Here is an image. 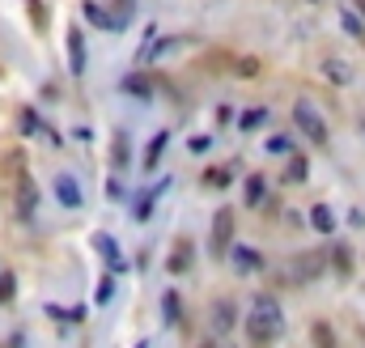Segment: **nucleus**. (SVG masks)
<instances>
[{
	"label": "nucleus",
	"mask_w": 365,
	"mask_h": 348,
	"mask_svg": "<svg viewBox=\"0 0 365 348\" xmlns=\"http://www.w3.org/2000/svg\"><path fill=\"white\" fill-rule=\"evenodd\" d=\"M285 331V310L276 297H255L251 302V315H246V335L255 344H272L276 335Z\"/></svg>",
	"instance_id": "f257e3e1"
},
{
	"label": "nucleus",
	"mask_w": 365,
	"mask_h": 348,
	"mask_svg": "<svg viewBox=\"0 0 365 348\" xmlns=\"http://www.w3.org/2000/svg\"><path fill=\"white\" fill-rule=\"evenodd\" d=\"M293 123H297L310 140H315V144L327 140V123H323V115L315 111V103H310V98H297V103H293Z\"/></svg>",
	"instance_id": "f03ea898"
},
{
	"label": "nucleus",
	"mask_w": 365,
	"mask_h": 348,
	"mask_svg": "<svg viewBox=\"0 0 365 348\" xmlns=\"http://www.w3.org/2000/svg\"><path fill=\"white\" fill-rule=\"evenodd\" d=\"M230 238H234V213L221 209L217 221H213V255H225L230 251Z\"/></svg>",
	"instance_id": "7ed1b4c3"
},
{
	"label": "nucleus",
	"mask_w": 365,
	"mask_h": 348,
	"mask_svg": "<svg viewBox=\"0 0 365 348\" xmlns=\"http://www.w3.org/2000/svg\"><path fill=\"white\" fill-rule=\"evenodd\" d=\"M230 259H234L238 272H259L264 268V255H259L255 246H230Z\"/></svg>",
	"instance_id": "20e7f679"
},
{
	"label": "nucleus",
	"mask_w": 365,
	"mask_h": 348,
	"mask_svg": "<svg viewBox=\"0 0 365 348\" xmlns=\"http://www.w3.org/2000/svg\"><path fill=\"white\" fill-rule=\"evenodd\" d=\"M56 200H60L64 209H81V187H77L73 174H60V179H56Z\"/></svg>",
	"instance_id": "39448f33"
},
{
	"label": "nucleus",
	"mask_w": 365,
	"mask_h": 348,
	"mask_svg": "<svg viewBox=\"0 0 365 348\" xmlns=\"http://www.w3.org/2000/svg\"><path fill=\"white\" fill-rule=\"evenodd\" d=\"M94 246L102 255H107V264H111V276H119V272H128V264H124V255H119V246L107 238V234H94Z\"/></svg>",
	"instance_id": "423d86ee"
},
{
	"label": "nucleus",
	"mask_w": 365,
	"mask_h": 348,
	"mask_svg": "<svg viewBox=\"0 0 365 348\" xmlns=\"http://www.w3.org/2000/svg\"><path fill=\"white\" fill-rule=\"evenodd\" d=\"M68 68H73L77 77L85 73V38H81V26L68 30Z\"/></svg>",
	"instance_id": "0eeeda50"
},
{
	"label": "nucleus",
	"mask_w": 365,
	"mask_h": 348,
	"mask_svg": "<svg viewBox=\"0 0 365 348\" xmlns=\"http://www.w3.org/2000/svg\"><path fill=\"white\" fill-rule=\"evenodd\" d=\"M128 158H132V140H128V132L119 128V132H115V144H111V162H115V170H128Z\"/></svg>",
	"instance_id": "6e6552de"
},
{
	"label": "nucleus",
	"mask_w": 365,
	"mask_h": 348,
	"mask_svg": "<svg viewBox=\"0 0 365 348\" xmlns=\"http://www.w3.org/2000/svg\"><path fill=\"white\" fill-rule=\"evenodd\" d=\"M166 187H170V179H162V183L153 187V191H144V195H140V204H136V221H149V213L158 209V195H162Z\"/></svg>",
	"instance_id": "1a4fd4ad"
},
{
	"label": "nucleus",
	"mask_w": 365,
	"mask_h": 348,
	"mask_svg": "<svg viewBox=\"0 0 365 348\" xmlns=\"http://www.w3.org/2000/svg\"><path fill=\"white\" fill-rule=\"evenodd\" d=\"M81 13H85V17H89V22H94L98 30H111V34H115V17H111L107 9H102V5H94V0H85V5H81Z\"/></svg>",
	"instance_id": "9d476101"
},
{
	"label": "nucleus",
	"mask_w": 365,
	"mask_h": 348,
	"mask_svg": "<svg viewBox=\"0 0 365 348\" xmlns=\"http://www.w3.org/2000/svg\"><path fill=\"white\" fill-rule=\"evenodd\" d=\"M230 327H234V302H217V310H213V335H230Z\"/></svg>",
	"instance_id": "9b49d317"
},
{
	"label": "nucleus",
	"mask_w": 365,
	"mask_h": 348,
	"mask_svg": "<svg viewBox=\"0 0 365 348\" xmlns=\"http://www.w3.org/2000/svg\"><path fill=\"white\" fill-rule=\"evenodd\" d=\"M310 225H315L319 234H332V229H336V217H332V209H327V204H315V209H310Z\"/></svg>",
	"instance_id": "f8f14e48"
},
{
	"label": "nucleus",
	"mask_w": 365,
	"mask_h": 348,
	"mask_svg": "<svg viewBox=\"0 0 365 348\" xmlns=\"http://www.w3.org/2000/svg\"><path fill=\"white\" fill-rule=\"evenodd\" d=\"M17 195H22V200H17V204H22V217H30V213H34V204H38V187H34L26 174H22V191H17Z\"/></svg>",
	"instance_id": "ddd939ff"
},
{
	"label": "nucleus",
	"mask_w": 365,
	"mask_h": 348,
	"mask_svg": "<svg viewBox=\"0 0 365 348\" xmlns=\"http://www.w3.org/2000/svg\"><path fill=\"white\" fill-rule=\"evenodd\" d=\"M166 140H170V132H158V136H153V144L144 149V170H153V166H158V158H162Z\"/></svg>",
	"instance_id": "4468645a"
},
{
	"label": "nucleus",
	"mask_w": 365,
	"mask_h": 348,
	"mask_svg": "<svg viewBox=\"0 0 365 348\" xmlns=\"http://www.w3.org/2000/svg\"><path fill=\"white\" fill-rule=\"evenodd\" d=\"M124 93H136V98H153V81H144V77H124Z\"/></svg>",
	"instance_id": "2eb2a0df"
},
{
	"label": "nucleus",
	"mask_w": 365,
	"mask_h": 348,
	"mask_svg": "<svg viewBox=\"0 0 365 348\" xmlns=\"http://www.w3.org/2000/svg\"><path fill=\"white\" fill-rule=\"evenodd\" d=\"M187 268H191V246L179 242V246H174V255H170V272H187Z\"/></svg>",
	"instance_id": "dca6fc26"
},
{
	"label": "nucleus",
	"mask_w": 365,
	"mask_h": 348,
	"mask_svg": "<svg viewBox=\"0 0 365 348\" xmlns=\"http://www.w3.org/2000/svg\"><path fill=\"white\" fill-rule=\"evenodd\" d=\"M323 73H327V77H332L336 85H348V81H352V73H348V68H344L340 60H327V64H323Z\"/></svg>",
	"instance_id": "f3484780"
},
{
	"label": "nucleus",
	"mask_w": 365,
	"mask_h": 348,
	"mask_svg": "<svg viewBox=\"0 0 365 348\" xmlns=\"http://www.w3.org/2000/svg\"><path fill=\"white\" fill-rule=\"evenodd\" d=\"M264 119H268V111H264V107H255V111H246L238 123H242V132H255V128H264Z\"/></svg>",
	"instance_id": "a211bd4d"
},
{
	"label": "nucleus",
	"mask_w": 365,
	"mask_h": 348,
	"mask_svg": "<svg viewBox=\"0 0 365 348\" xmlns=\"http://www.w3.org/2000/svg\"><path fill=\"white\" fill-rule=\"evenodd\" d=\"M264 191H268V187H264V179L255 174V179L246 183V200H251V204H264Z\"/></svg>",
	"instance_id": "6ab92c4d"
},
{
	"label": "nucleus",
	"mask_w": 365,
	"mask_h": 348,
	"mask_svg": "<svg viewBox=\"0 0 365 348\" xmlns=\"http://www.w3.org/2000/svg\"><path fill=\"white\" fill-rule=\"evenodd\" d=\"M13 293H17V280H13V272H0V306H5Z\"/></svg>",
	"instance_id": "aec40b11"
},
{
	"label": "nucleus",
	"mask_w": 365,
	"mask_h": 348,
	"mask_svg": "<svg viewBox=\"0 0 365 348\" xmlns=\"http://www.w3.org/2000/svg\"><path fill=\"white\" fill-rule=\"evenodd\" d=\"M162 315H166V323H179V293L162 297Z\"/></svg>",
	"instance_id": "412c9836"
},
{
	"label": "nucleus",
	"mask_w": 365,
	"mask_h": 348,
	"mask_svg": "<svg viewBox=\"0 0 365 348\" xmlns=\"http://www.w3.org/2000/svg\"><path fill=\"white\" fill-rule=\"evenodd\" d=\"M22 128H26V136H43V119L34 111H22Z\"/></svg>",
	"instance_id": "4be33fe9"
},
{
	"label": "nucleus",
	"mask_w": 365,
	"mask_h": 348,
	"mask_svg": "<svg viewBox=\"0 0 365 348\" xmlns=\"http://www.w3.org/2000/svg\"><path fill=\"white\" fill-rule=\"evenodd\" d=\"M315 344H319V348H336V335H332L327 323H315Z\"/></svg>",
	"instance_id": "5701e85b"
},
{
	"label": "nucleus",
	"mask_w": 365,
	"mask_h": 348,
	"mask_svg": "<svg viewBox=\"0 0 365 348\" xmlns=\"http://www.w3.org/2000/svg\"><path fill=\"white\" fill-rule=\"evenodd\" d=\"M268 153H285V158H289V153H293V140H289V136H272V140H268Z\"/></svg>",
	"instance_id": "b1692460"
},
{
	"label": "nucleus",
	"mask_w": 365,
	"mask_h": 348,
	"mask_svg": "<svg viewBox=\"0 0 365 348\" xmlns=\"http://www.w3.org/2000/svg\"><path fill=\"white\" fill-rule=\"evenodd\" d=\"M344 30H348V34H365V22H361L352 9H344Z\"/></svg>",
	"instance_id": "393cba45"
},
{
	"label": "nucleus",
	"mask_w": 365,
	"mask_h": 348,
	"mask_svg": "<svg viewBox=\"0 0 365 348\" xmlns=\"http://www.w3.org/2000/svg\"><path fill=\"white\" fill-rule=\"evenodd\" d=\"M111 293H115V276H107V280H102V285H98V302H102V306H107V302H111Z\"/></svg>",
	"instance_id": "a878e982"
},
{
	"label": "nucleus",
	"mask_w": 365,
	"mask_h": 348,
	"mask_svg": "<svg viewBox=\"0 0 365 348\" xmlns=\"http://www.w3.org/2000/svg\"><path fill=\"white\" fill-rule=\"evenodd\" d=\"M107 195H111V200H124V195H128V187H124L119 179H111V183H107Z\"/></svg>",
	"instance_id": "bb28decb"
},
{
	"label": "nucleus",
	"mask_w": 365,
	"mask_h": 348,
	"mask_svg": "<svg viewBox=\"0 0 365 348\" xmlns=\"http://www.w3.org/2000/svg\"><path fill=\"white\" fill-rule=\"evenodd\" d=\"M289 179H293V183H301V179H306V162H301V158H293V166H289Z\"/></svg>",
	"instance_id": "cd10ccee"
},
{
	"label": "nucleus",
	"mask_w": 365,
	"mask_h": 348,
	"mask_svg": "<svg viewBox=\"0 0 365 348\" xmlns=\"http://www.w3.org/2000/svg\"><path fill=\"white\" fill-rule=\"evenodd\" d=\"M208 183H217V187H225V183H230V170H208Z\"/></svg>",
	"instance_id": "c85d7f7f"
},
{
	"label": "nucleus",
	"mask_w": 365,
	"mask_h": 348,
	"mask_svg": "<svg viewBox=\"0 0 365 348\" xmlns=\"http://www.w3.org/2000/svg\"><path fill=\"white\" fill-rule=\"evenodd\" d=\"M357 5H361V13H365V0H357Z\"/></svg>",
	"instance_id": "c756f323"
},
{
	"label": "nucleus",
	"mask_w": 365,
	"mask_h": 348,
	"mask_svg": "<svg viewBox=\"0 0 365 348\" xmlns=\"http://www.w3.org/2000/svg\"><path fill=\"white\" fill-rule=\"evenodd\" d=\"M136 348H149V344H136Z\"/></svg>",
	"instance_id": "7c9ffc66"
}]
</instances>
